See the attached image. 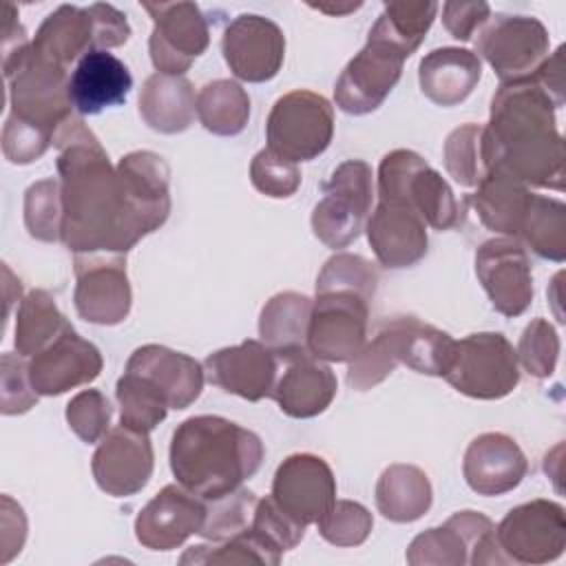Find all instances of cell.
<instances>
[{"instance_id":"obj_12","label":"cell","mask_w":566,"mask_h":566,"mask_svg":"<svg viewBox=\"0 0 566 566\" xmlns=\"http://www.w3.org/2000/svg\"><path fill=\"white\" fill-rule=\"evenodd\" d=\"M4 77L9 82L11 113L55 137V130L71 117L73 108L66 69L29 46Z\"/></svg>"},{"instance_id":"obj_43","label":"cell","mask_w":566,"mask_h":566,"mask_svg":"<svg viewBox=\"0 0 566 566\" xmlns=\"http://www.w3.org/2000/svg\"><path fill=\"white\" fill-rule=\"evenodd\" d=\"M398 365L394 334L387 323H380L374 338L363 345L358 356L349 360L347 382L356 391H367L382 382Z\"/></svg>"},{"instance_id":"obj_54","label":"cell","mask_w":566,"mask_h":566,"mask_svg":"<svg viewBox=\"0 0 566 566\" xmlns=\"http://www.w3.org/2000/svg\"><path fill=\"white\" fill-rule=\"evenodd\" d=\"M323 13H332V15H340V13H349L356 11L360 7V2H347V4H310Z\"/></svg>"},{"instance_id":"obj_22","label":"cell","mask_w":566,"mask_h":566,"mask_svg":"<svg viewBox=\"0 0 566 566\" xmlns=\"http://www.w3.org/2000/svg\"><path fill=\"white\" fill-rule=\"evenodd\" d=\"M281 360L263 340H243L232 347L212 352L203 360L208 380L228 394L259 402L272 398Z\"/></svg>"},{"instance_id":"obj_1","label":"cell","mask_w":566,"mask_h":566,"mask_svg":"<svg viewBox=\"0 0 566 566\" xmlns=\"http://www.w3.org/2000/svg\"><path fill=\"white\" fill-rule=\"evenodd\" d=\"M53 144L64 206L62 243L73 254H126L142 232L126 208L106 150L73 115L55 130Z\"/></svg>"},{"instance_id":"obj_44","label":"cell","mask_w":566,"mask_h":566,"mask_svg":"<svg viewBox=\"0 0 566 566\" xmlns=\"http://www.w3.org/2000/svg\"><path fill=\"white\" fill-rule=\"evenodd\" d=\"M259 497L248 489H237L217 500H208L206 520L199 531L210 542L228 539L252 524V515Z\"/></svg>"},{"instance_id":"obj_42","label":"cell","mask_w":566,"mask_h":566,"mask_svg":"<svg viewBox=\"0 0 566 566\" xmlns=\"http://www.w3.org/2000/svg\"><path fill=\"white\" fill-rule=\"evenodd\" d=\"M24 226L38 241H62L64 206L57 179H42L24 192Z\"/></svg>"},{"instance_id":"obj_36","label":"cell","mask_w":566,"mask_h":566,"mask_svg":"<svg viewBox=\"0 0 566 566\" xmlns=\"http://www.w3.org/2000/svg\"><path fill=\"white\" fill-rule=\"evenodd\" d=\"M66 329H71V323L46 290H31L20 301L15 314V349L20 356L40 354Z\"/></svg>"},{"instance_id":"obj_29","label":"cell","mask_w":566,"mask_h":566,"mask_svg":"<svg viewBox=\"0 0 566 566\" xmlns=\"http://www.w3.org/2000/svg\"><path fill=\"white\" fill-rule=\"evenodd\" d=\"M133 88L128 66L108 51H91L77 60L69 80V97L80 115H97L124 104Z\"/></svg>"},{"instance_id":"obj_52","label":"cell","mask_w":566,"mask_h":566,"mask_svg":"<svg viewBox=\"0 0 566 566\" xmlns=\"http://www.w3.org/2000/svg\"><path fill=\"white\" fill-rule=\"evenodd\" d=\"M38 402V391L29 378V365L18 354H2V413H24Z\"/></svg>"},{"instance_id":"obj_46","label":"cell","mask_w":566,"mask_h":566,"mask_svg":"<svg viewBox=\"0 0 566 566\" xmlns=\"http://www.w3.org/2000/svg\"><path fill=\"white\" fill-rule=\"evenodd\" d=\"M515 354L517 363H522L531 376L548 378L555 371L559 356V336L555 327L546 318L531 321L520 336Z\"/></svg>"},{"instance_id":"obj_10","label":"cell","mask_w":566,"mask_h":566,"mask_svg":"<svg viewBox=\"0 0 566 566\" xmlns=\"http://www.w3.org/2000/svg\"><path fill=\"white\" fill-rule=\"evenodd\" d=\"M268 148L298 164L323 155L334 137V108L327 97L296 88L279 97L265 122Z\"/></svg>"},{"instance_id":"obj_19","label":"cell","mask_w":566,"mask_h":566,"mask_svg":"<svg viewBox=\"0 0 566 566\" xmlns=\"http://www.w3.org/2000/svg\"><path fill=\"white\" fill-rule=\"evenodd\" d=\"M221 51L239 80L259 84L279 73L285 57V35L276 22L256 13H241L226 27Z\"/></svg>"},{"instance_id":"obj_47","label":"cell","mask_w":566,"mask_h":566,"mask_svg":"<svg viewBox=\"0 0 566 566\" xmlns=\"http://www.w3.org/2000/svg\"><path fill=\"white\" fill-rule=\"evenodd\" d=\"M250 181L265 197H292L301 186V170L294 161L276 155L270 148L259 150L250 164Z\"/></svg>"},{"instance_id":"obj_34","label":"cell","mask_w":566,"mask_h":566,"mask_svg":"<svg viewBox=\"0 0 566 566\" xmlns=\"http://www.w3.org/2000/svg\"><path fill=\"white\" fill-rule=\"evenodd\" d=\"M429 478L413 464H391L376 482V506L391 522H413L431 506Z\"/></svg>"},{"instance_id":"obj_17","label":"cell","mask_w":566,"mask_h":566,"mask_svg":"<svg viewBox=\"0 0 566 566\" xmlns=\"http://www.w3.org/2000/svg\"><path fill=\"white\" fill-rule=\"evenodd\" d=\"M475 274L500 314L520 316L533 303L531 259L513 237L484 241L475 252Z\"/></svg>"},{"instance_id":"obj_39","label":"cell","mask_w":566,"mask_h":566,"mask_svg":"<svg viewBox=\"0 0 566 566\" xmlns=\"http://www.w3.org/2000/svg\"><path fill=\"white\" fill-rule=\"evenodd\" d=\"M281 555L274 546H270L261 535H256L250 526L228 539L199 544L188 548L179 564H265L276 566Z\"/></svg>"},{"instance_id":"obj_20","label":"cell","mask_w":566,"mask_h":566,"mask_svg":"<svg viewBox=\"0 0 566 566\" xmlns=\"http://www.w3.org/2000/svg\"><path fill=\"white\" fill-rule=\"evenodd\" d=\"M153 464L155 453L148 433L119 424L99 440L91 469L97 486L104 493L126 497L139 493L148 484Z\"/></svg>"},{"instance_id":"obj_40","label":"cell","mask_w":566,"mask_h":566,"mask_svg":"<svg viewBox=\"0 0 566 566\" xmlns=\"http://www.w3.org/2000/svg\"><path fill=\"white\" fill-rule=\"evenodd\" d=\"M115 396L122 407L119 424L142 433L153 431L170 409L164 394L150 380L133 371H124L117 380Z\"/></svg>"},{"instance_id":"obj_28","label":"cell","mask_w":566,"mask_h":566,"mask_svg":"<svg viewBox=\"0 0 566 566\" xmlns=\"http://www.w3.org/2000/svg\"><path fill=\"white\" fill-rule=\"evenodd\" d=\"M126 371L139 374L150 380L164 394L170 409H186L188 405H192L199 398L206 378L199 360L153 343L137 347L130 354Z\"/></svg>"},{"instance_id":"obj_26","label":"cell","mask_w":566,"mask_h":566,"mask_svg":"<svg viewBox=\"0 0 566 566\" xmlns=\"http://www.w3.org/2000/svg\"><path fill=\"white\" fill-rule=\"evenodd\" d=\"M526 471L528 460L520 444L497 431L473 438L462 460V475L478 495L509 493L524 480Z\"/></svg>"},{"instance_id":"obj_2","label":"cell","mask_w":566,"mask_h":566,"mask_svg":"<svg viewBox=\"0 0 566 566\" xmlns=\"http://www.w3.org/2000/svg\"><path fill=\"white\" fill-rule=\"evenodd\" d=\"M555 102L531 75L500 84L491 99L484 144L491 168H502L535 188H564V142Z\"/></svg>"},{"instance_id":"obj_53","label":"cell","mask_w":566,"mask_h":566,"mask_svg":"<svg viewBox=\"0 0 566 566\" xmlns=\"http://www.w3.org/2000/svg\"><path fill=\"white\" fill-rule=\"evenodd\" d=\"M491 7L482 0L478 2H455L449 0L442 4V22L451 38L469 42L473 35L489 22Z\"/></svg>"},{"instance_id":"obj_8","label":"cell","mask_w":566,"mask_h":566,"mask_svg":"<svg viewBox=\"0 0 566 566\" xmlns=\"http://www.w3.org/2000/svg\"><path fill=\"white\" fill-rule=\"evenodd\" d=\"M442 378L469 398L497 400L509 396L520 382L517 354L500 332L469 334L455 340Z\"/></svg>"},{"instance_id":"obj_38","label":"cell","mask_w":566,"mask_h":566,"mask_svg":"<svg viewBox=\"0 0 566 566\" xmlns=\"http://www.w3.org/2000/svg\"><path fill=\"white\" fill-rule=\"evenodd\" d=\"M517 237L537 256L562 263L566 259V206L533 192Z\"/></svg>"},{"instance_id":"obj_4","label":"cell","mask_w":566,"mask_h":566,"mask_svg":"<svg viewBox=\"0 0 566 566\" xmlns=\"http://www.w3.org/2000/svg\"><path fill=\"white\" fill-rule=\"evenodd\" d=\"M378 270L360 254L338 252L316 279V298L307 329V349L327 363H349L367 343L369 303Z\"/></svg>"},{"instance_id":"obj_31","label":"cell","mask_w":566,"mask_h":566,"mask_svg":"<svg viewBox=\"0 0 566 566\" xmlns=\"http://www.w3.org/2000/svg\"><path fill=\"white\" fill-rule=\"evenodd\" d=\"M475 188L478 190L469 197V201L473 203L480 221L489 230L515 239L533 195L528 186L502 168H491Z\"/></svg>"},{"instance_id":"obj_49","label":"cell","mask_w":566,"mask_h":566,"mask_svg":"<svg viewBox=\"0 0 566 566\" xmlns=\"http://www.w3.org/2000/svg\"><path fill=\"white\" fill-rule=\"evenodd\" d=\"M436 13H438V2H431V0H424V2L394 0L385 4L380 18L389 24V29L396 33L400 42H405L411 51H416L424 40L427 31L431 29Z\"/></svg>"},{"instance_id":"obj_25","label":"cell","mask_w":566,"mask_h":566,"mask_svg":"<svg viewBox=\"0 0 566 566\" xmlns=\"http://www.w3.org/2000/svg\"><path fill=\"white\" fill-rule=\"evenodd\" d=\"M99 349L73 327L29 360V378L38 396H60L93 382L102 371Z\"/></svg>"},{"instance_id":"obj_3","label":"cell","mask_w":566,"mask_h":566,"mask_svg":"<svg viewBox=\"0 0 566 566\" xmlns=\"http://www.w3.org/2000/svg\"><path fill=\"white\" fill-rule=\"evenodd\" d=\"M263 460L261 438L221 416H192L170 440V469L195 495L217 500L252 478Z\"/></svg>"},{"instance_id":"obj_30","label":"cell","mask_w":566,"mask_h":566,"mask_svg":"<svg viewBox=\"0 0 566 566\" xmlns=\"http://www.w3.org/2000/svg\"><path fill=\"white\" fill-rule=\"evenodd\" d=\"M482 77L480 57L460 46L433 49L420 60V91L438 106H455L464 102Z\"/></svg>"},{"instance_id":"obj_18","label":"cell","mask_w":566,"mask_h":566,"mask_svg":"<svg viewBox=\"0 0 566 566\" xmlns=\"http://www.w3.org/2000/svg\"><path fill=\"white\" fill-rule=\"evenodd\" d=\"M270 495L294 522L310 526L336 502V478L321 455L292 453L279 464Z\"/></svg>"},{"instance_id":"obj_7","label":"cell","mask_w":566,"mask_h":566,"mask_svg":"<svg viewBox=\"0 0 566 566\" xmlns=\"http://www.w3.org/2000/svg\"><path fill=\"white\" fill-rule=\"evenodd\" d=\"M409 55L411 51L376 20L365 46L347 62L336 80V106L349 115L376 111L398 84Z\"/></svg>"},{"instance_id":"obj_5","label":"cell","mask_w":566,"mask_h":566,"mask_svg":"<svg viewBox=\"0 0 566 566\" xmlns=\"http://www.w3.org/2000/svg\"><path fill=\"white\" fill-rule=\"evenodd\" d=\"M128 38V20L113 4H60L44 18L31 46L40 55L66 69L71 62L84 57L86 53L122 46Z\"/></svg>"},{"instance_id":"obj_6","label":"cell","mask_w":566,"mask_h":566,"mask_svg":"<svg viewBox=\"0 0 566 566\" xmlns=\"http://www.w3.org/2000/svg\"><path fill=\"white\" fill-rule=\"evenodd\" d=\"M378 199L409 206L436 230L462 223V208L447 179L418 153L398 148L387 153L378 166Z\"/></svg>"},{"instance_id":"obj_14","label":"cell","mask_w":566,"mask_h":566,"mask_svg":"<svg viewBox=\"0 0 566 566\" xmlns=\"http://www.w3.org/2000/svg\"><path fill=\"white\" fill-rule=\"evenodd\" d=\"M495 539L509 562L546 564L566 548V513L553 500H531L511 509L495 526Z\"/></svg>"},{"instance_id":"obj_16","label":"cell","mask_w":566,"mask_h":566,"mask_svg":"<svg viewBox=\"0 0 566 566\" xmlns=\"http://www.w3.org/2000/svg\"><path fill=\"white\" fill-rule=\"evenodd\" d=\"M77 314L95 325H117L130 312V283L126 254H75Z\"/></svg>"},{"instance_id":"obj_24","label":"cell","mask_w":566,"mask_h":566,"mask_svg":"<svg viewBox=\"0 0 566 566\" xmlns=\"http://www.w3.org/2000/svg\"><path fill=\"white\" fill-rule=\"evenodd\" d=\"M281 360L272 398L290 418H314L323 413L338 389L336 376L307 347L276 354Z\"/></svg>"},{"instance_id":"obj_48","label":"cell","mask_w":566,"mask_h":566,"mask_svg":"<svg viewBox=\"0 0 566 566\" xmlns=\"http://www.w3.org/2000/svg\"><path fill=\"white\" fill-rule=\"evenodd\" d=\"M111 413V402L97 389H84L66 405V422L86 444L99 442L108 433Z\"/></svg>"},{"instance_id":"obj_15","label":"cell","mask_w":566,"mask_h":566,"mask_svg":"<svg viewBox=\"0 0 566 566\" xmlns=\"http://www.w3.org/2000/svg\"><path fill=\"white\" fill-rule=\"evenodd\" d=\"M153 18L148 51L164 75H184L208 49L210 29L195 2H142Z\"/></svg>"},{"instance_id":"obj_21","label":"cell","mask_w":566,"mask_h":566,"mask_svg":"<svg viewBox=\"0 0 566 566\" xmlns=\"http://www.w3.org/2000/svg\"><path fill=\"white\" fill-rule=\"evenodd\" d=\"M126 208L142 237L159 230L170 214V166L153 150H135L115 166Z\"/></svg>"},{"instance_id":"obj_50","label":"cell","mask_w":566,"mask_h":566,"mask_svg":"<svg viewBox=\"0 0 566 566\" xmlns=\"http://www.w3.org/2000/svg\"><path fill=\"white\" fill-rule=\"evenodd\" d=\"M250 528L279 553H285L292 551L303 539L307 526L294 522L287 513H283V509L272 500V495H268L256 502Z\"/></svg>"},{"instance_id":"obj_9","label":"cell","mask_w":566,"mask_h":566,"mask_svg":"<svg viewBox=\"0 0 566 566\" xmlns=\"http://www.w3.org/2000/svg\"><path fill=\"white\" fill-rule=\"evenodd\" d=\"M374 199L371 166L347 159L323 184V197L312 210V230L327 248H347L367 223Z\"/></svg>"},{"instance_id":"obj_13","label":"cell","mask_w":566,"mask_h":566,"mask_svg":"<svg viewBox=\"0 0 566 566\" xmlns=\"http://www.w3.org/2000/svg\"><path fill=\"white\" fill-rule=\"evenodd\" d=\"M475 55L491 64L500 84L524 80L548 57V31L533 15L497 13L478 31Z\"/></svg>"},{"instance_id":"obj_33","label":"cell","mask_w":566,"mask_h":566,"mask_svg":"<svg viewBox=\"0 0 566 566\" xmlns=\"http://www.w3.org/2000/svg\"><path fill=\"white\" fill-rule=\"evenodd\" d=\"M394 334V347L398 363L427 376H444L455 340L416 316H394L385 321Z\"/></svg>"},{"instance_id":"obj_37","label":"cell","mask_w":566,"mask_h":566,"mask_svg":"<svg viewBox=\"0 0 566 566\" xmlns=\"http://www.w3.org/2000/svg\"><path fill=\"white\" fill-rule=\"evenodd\" d=\"M197 117L214 135H239L250 117V97L234 80L208 82L197 95Z\"/></svg>"},{"instance_id":"obj_32","label":"cell","mask_w":566,"mask_h":566,"mask_svg":"<svg viewBox=\"0 0 566 566\" xmlns=\"http://www.w3.org/2000/svg\"><path fill=\"white\" fill-rule=\"evenodd\" d=\"M139 115L159 133H181L197 115V97L192 84L184 75L153 73L139 93Z\"/></svg>"},{"instance_id":"obj_41","label":"cell","mask_w":566,"mask_h":566,"mask_svg":"<svg viewBox=\"0 0 566 566\" xmlns=\"http://www.w3.org/2000/svg\"><path fill=\"white\" fill-rule=\"evenodd\" d=\"M444 168L447 172L467 188L478 186L491 170V161L484 144V126L462 124L449 133L444 142Z\"/></svg>"},{"instance_id":"obj_23","label":"cell","mask_w":566,"mask_h":566,"mask_svg":"<svg viewBox=\"0 0 566 566\" xmlns=\"http://www.w3.org/2000/svg\"><path fill=\"white\" fill-rule=\"evenodd\" d=\"M206 520V502L192 491L166 484L137 515L135 537L150 551H172L199 533Z\"/></svg>"},{"instance_id":"obj_35","label":"cell","mask_w":566,"mask_h":566,"mask_svg":"<svg viewBox=\"0 0 566 566\" xmlns=\"http://www.w3.org/2000/svg\"><path fill=\"white\" fill-rule=\"evenodd\" d=\"M312 298L298 292H279L261 310V340L276 354L307 347Z\"/></svg>"},{"instance_id":"obj_45","label":"cell","mask_w":566,"mask_h":566,"mask_svg":"<svg viewBox=\"0 0 566 566\" xmlns=\"http://www.w3.org/2000/svg\"><path fill=\"white\" fill-rule=\"evenodd\" d=\"M316 524L323 539L345 548V546H358L369 537L374 517L360 502L336 500Z\"/></svg>"},{"instance_id":"obj_51","label":"cell","mask_w":566,"mask_h":566,"mask_svg":"<svg viewBox=\"0 0 566 566\" xmlns=\"http://www.w3.org/2000/svg\"><path fill=\"white\" fill-rule=\"evenodd\" d=\"M51 142L53 133L15 117L13 113L4 122L2 150L11 164H31L40 159Z\"/></svg>"},{"instance_id":"obj_11","label":"cell","mask_w":566,"mask_h":566,"mask_svg":"<svg viewBox=\"0 0 566 566\" xmlns=\"http://www.w3.org/2000/svg\"><path fill=\"white\" fill-rule=\"evenodd\" d=\"M411 566L506 564L495 539V524L478 511H458L442 526L420 533L407 548Z\"/></svg>"},{"instance_id":"obj_27","label":"cell","mask_w":566,"mask_h":566,"mask_svg":"<svg viewBox=\"0 0 566 566\" xmlns=\"http://www.w3.org/2000/svg\"><path fill=\"white\" fill-rule=\"evenodd\" d=\"M365 226L367 241L382 268H409L427 254V223L409 206L378 201Z\"/></svg>"}]
</instances>
